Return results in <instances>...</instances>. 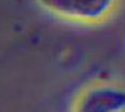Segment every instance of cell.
Listing matches in <instances>:
<instances>
[{"instance_id": "1", "label": "cell", "mask_w": 125, "mask_h": 112, "mask_svg": "<svg viewBox=\"0 0 125 112\" xmlns=\"http://www.w3.org/2000/svg\"><path fill=\"white\" fill-rule=\"evenodd\" d=\"M47 8L67 18L96 21L112 8L115 0H41Z\"/></svg>"}, {"instance_id": "2", "label": "cell", "mask_w": 125, "mask_h": 112, "mask_svg": "<svg viewBox=\"0 0 125 112\" xmlns=\"http://www.w3.org/2000/svg\"><path fill=\"white\" fill-rule=\"evenodd\" d=\"M125 110V89L112 85L94 86L82 96L76 112H120Z\"/></svg>"}]
</instances>
